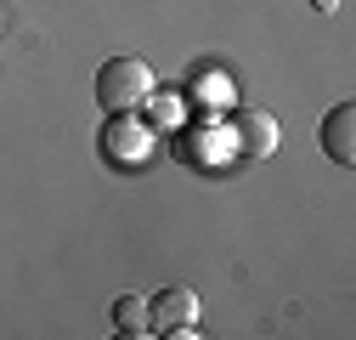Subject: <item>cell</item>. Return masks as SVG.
I'll list each match as a JSON object with an SVG mask.
<instances>
[{
  "mask_svg": "<svg viewBox=\"0 0 356 340\" xmlns=\"http://www.w3.org/2000/svg\"><path fill=\"white\" fill-rule=\"evenodd\" d=\"M113 329H119V334H153L142 295H119V301H113Z\"/></svg>",
  "mask_w": 356,
  "mask_h": 340,
  "instance_id": "cell-6",
  "label": "cell"
},
{
  "mask_svg": "<svg viewBox=\"0 0 356 340\" xmlns=\"http://www.w3.org/2000/svg\"><path fill=\"white\" fill-rule=\"evenodd\" d=\"M153 137H159V131L142 119V108H130V114H108V125H102V153H108L119 170H136V164H147Z\"/></svg>",
  "mask_w": 356,
  "mask_h": 340,
  "instance_id": "cell-2",
  "label": "cell"
},
{
  "mask_svg": "<svg viewBox=\"0 0 356 340\" xmlns=\"http://www.w3.org/2000/svg\"><path fill=\"white\" fill-rule=\"evenodd\" d=\"M0 29H6V12H0Z\"/></svg>",
  "mask_w": 356,
  "mask_h": 340,
  "instance_id": "cell-8",
  "label": "cell"
},
{
  "mask_svg": "<svg viewBox=\"0 0 356 340\" xmlns=\"http://www.w3.org/2000/svg\"><path fill=\"white\" fill-rule=\"evenodd\" d=\"M317 142L334 164H356V102H334L317 125Z\"/></svg>",
  "mask_w": 356,
  "mask_h": 340,
  "instance_id": "cell-5",
  "label": "cell"
},
{
  "mask_svg": "<svg viewBox=\"0 0 356 340\" xmlns=\"http://www.w3.org/2000/svg\"><path fill=\"white\" fill-rule=\"evenodd\" d=\"M153 68L142 57H108L97 68V108L102 114H130V108H142L153 97Z\"/></svg>",
  "mask_w": 356,
  "mask_h": 340,
  "instance_id": "cell-1",
  "label": "cell"
},
{
  "mask_svg": "<svg viewBox=\"0 0 356 340\" xmlns=\"http://www.w3.org/2000/svg\"><path fill=\"white\" fill-rule=\"evenodd\" d=\"M147 329L153 334H198V295L187 284H164L147 301Z\"/></svg>",
  "mask_w": 356,
  "mask_h": 340,
  "instance_id": "cell-3",
  "label": "cell"
},
{
  "mask_svg": "<svg viewBox=\"0 0 356 340\" xmlns=\"http://www.w3.org/2000/svg\"><path fill=\"white\" fill-rule=\"evenodd\" d=\"M142 114H147L153 131H170V125H181V97H175V91H159V85H153V97L142 102Z\"/></svg>",
  "mask_w": 356,
  "mask_h": 340,
  "instance_id": "cell-7",
  "label": "cell"
},
{
  "mask_svg": "<svg viewBox=\"0 0 356 340\" xmlns=\"http://www.w3.org/2000/svg\"><path fill=\"white\" fill-rule=\"evenodd\" d=\"M232 131H238L243 159H266V153L283 148V125L266 114V108H238V114H232Z\"/></svg>",
  "mask_w": 356,
  "mask_h": 340,
  "instance_id": "cell-4",
  "label": "cell"
}]
</instances>
